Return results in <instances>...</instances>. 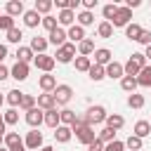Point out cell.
<instances>
[{
    "instance_id": "cell-30",
    "label": "cell",
    "mask_w": 151,
    "mask_h": 151,
    "mask_svg": "<svg viewBox=\"0 0 151 151\" xmlns=\"http://www.w3.org/2000/svg\"><path fill=\"white\" fill-rule=\"evenodd\" d=\"M7 149H14V146H21L24 142H21V137H19V132H5V142H2Z\"/></svg>"
},
{
    "instance_id": "cell-28",
    "label": "cell",
    "mask_w": 151,
    "mask_h": 151,
    "mask_svg": "<svg viewBox=\"0 0 151 151\" xmlns=\"http://www.w3.org/2000/svg\"><path fill=\"white\" fill-rule=\"evenodd\" d=\"M73 64H76V71H80V73H87L92 68V59L90 57H76Z\"/></svg>"
},
{
    "instance_id": "cell-43",
    "label": "cell",
    "mask_w": 151,
    "mask_h": 151,
    "mask_svg": "<svg viewBox=\"0 0 151 151\" xmlns=\"http://www.w3.org/2000/svg\"><path fill=\"white\" fill-rule=\"evenodd\" d=\"M14 28V17H9V14H2L0 17V31H12Z\"/></svg>"
},
{
    "instance_id": "cell-23",
    "label": "cell",
    "mask_w": 151,
    "mask_h": 151,
    "mask_svg": "<svg viewBox=\"0 0 151 151\" xmlns=\"http://www.w3.org/2000/svg\"><path fill=\"white\" fill-rule=\"evenodd\" d=\"M45 125H47V127H52V130H57V127L61 125V118H59V111H57V109L45 111Z\"/></svg>"
},
{
    "instance_id": "cell-14",
    "label": "cell",
    "mask_w": 151,
    "mask_h": 151,
    "mask_svg": "<svg viewBox=\"0 0 151 151\" xmlns=\"http://www.w3.org/2000/svg\"><path fill=\"white\" fill-rule=\"evenodd\" d=\"M38 85H40L42 92H54V87H57V78H54L52 73H42V76L38 78Z\"/></svg>"
},
{
    "instance_id": "cell-3",
    "label": "cell",
    "mask_w": 151,
    "mask_h": 151,
    "mask_svg": "<svg viewBox=\"0 0 151 151\" xmlns=\"http://www.w3.org/2000/svg\"><path fill=\"white\" fill-rule=\"evenodd\" d=\"M106 116H109V113H106V109H104V106H90V109H87V113H85V123L94 127V125L104 123V120H106Z\"/></svg>"
},
{
    "instance_id": "cell-33",
    "label": "cell",
    "mask_w": 151,
    "mask_h": 151,
    "mask_svg": "<svg viewBox=\"0 0 151 151\" xmlns=\"http://www.w3.org/2000/svg\"><path fill=\"white\" fill-rule=\"evenodd\" d=\"M76 19H78V26H90V24H94V14L92 12H87V9H83L80 14H76Z\"/></svg>"
},
{
    "instance_id": "cell-35",
    "label": "cell",
    "mask_w": 151,
    "mask_h": 151,
    "mask_svg": "<svg viewBox=\"0 0 151 151\" xmlns=\"http://www.w3.org/2000/svg\"><path fill=\"white\" fill-rule=\"evenodd\" d=\"M59 118H61V125H68V127H71V125L76 123V118H78V116H76V111L64 109V111H59Z\"/></svg>"
},
{
    "instance_id": "cell-55",
    "label": "cell",
    "mask_w": 151,
    "mask_h": 151,
    "mask_svg": "<svg viewBox=\"0 0 151 151\" xmlns=\"http://www.w3.org/2000/svg\"><path fill=\"white\" fill-rule=\"evenodd\" d=\"M144 57H146V59H151V45L146 47V52H144Z\"/></svg>"
},
{
    "instance_id": "cell-24",
    "label": "cell",
    "mask_w": 151,
    "mask_h": 151,
    "mask_svg": "<svg viewBox=\"0 0 151 151\" xmlns=\"http://www.w3.org/2000/svg\"><path fill=\"white\" fill-rule=\"evenodd\" d=\"M125 125V118L120 116V113H111V116H106V127H111V130H120Z\"/></svg>"
},
{
    "instance_id": "cell-57",
    "label": "cell",
    "mask_w": 151,
    "mask_h": 151,
    "mask_svg": "<svg viewBox=\"0 0 151 151\" xmlns=\"http://www.w3.org/2000/svg\"><path fill=\"white\" fill-rule=\"evenodd\" d=\"M40 151H54V149H52V146H42Z\"/></svg>"
},
{
    "instance_id": "cell-13",
    "label": "cell",
    "mask_w": 151,
    "mask_h": 151,
    "mask_svg": "<svg viewBox=\"0 0 151 151\" xmlns=\"http://www.w3.org/2000/svg\"><path fill=\"white\" fill-rule=\"evenodd\" d=\"M106 78H113V80L120 78V80H123V78H125V66H123L120 61H111V64L106 66Z\"/></svg>"
},
{
    "instance_id": "cell-8",
    "label": "cell",
    "mask_w": 151,
    "mask_h": 151,
    "mask_svg": "<svg viewBox=\"0 0 151 151\" xmlns=\"http://www.w3.org/2000/svg\"><path fill=\"white\" fill-rule=\"evenodd\" d=\"M26 123L33 127V130H38L40 127V123H45V111L42 109H31V111H26Z\"/></svg>"
},
{
    "instance_id": "cell-16",
    "label": "cell",
    "mask_w": 151,
    "mask_h": 151,
    "mask_svg": "<svg viewBox=\"0 0 151 151\" xmlns=\"http://www.w3.org/2000/svg\"><path fill=\"white\" fill-rule=\"evenodd\" d=\"M24 12H26V9H24V2H21V0H9V2L5 5V14H9V17H19V14L24 17Z\"/></svg>"
},
{
    "instance_id": "cell-47",
    "label": "cell",
    "mask_w": 151,
    "mask_h": 151,
    "mask_svg": "<svg viewBox=\"0 0 151 151\" xmlns=\"http://www.w3.org/2000/svg\"><path fill=\"white\" fill-rule=\"evenodd\" d=\"M104 151H125V142H120V139H116V142H111V144H106V149Z\"/></svg>"
},
{
    "instance_id": "cell-26",
    "label": "cell",
    "mask_w": 151,
    "mask_h": 151,
    "mask_svg": "<svg viewBox=\"0 0 151 151\" xmlns=\"http://www.w3.org/2000/svg\"><path fill=\"white\" fill-rule=\"evenodd\" d=\"M78 52H80V57H90V54H94V40L85 38L83 42H78Z\"/></svg>"
},
{
    "instance_id": "cell-5",
    "label": "cell",
    "mask_w": 151,
    "mask_h": 151,
    "mask_svg": "<svg viewBox=\"0 0 151 151\" xmlns=\"http://www.w3.org/2000/svg\"><path fill=\"white\" fill-rule=\"evenodd\" d=\"M33 64H35V68H40L42 73H52V68H54L57 59H54V57H50V54L45 52V54H35Z\"/></svg>"
},
{
    "instance_id": "cell-50",
    "label": "cell",
    "mask_w": 151,
    "mask_h": 151,
    "mask_svg": "<svg viewBox=\"0 0 151 151\" xmlns=\"http://www.w3.org/2000/svg\"><path fill=\"white\" fill-rule=\"evenodd\" d=\"M83 7H85L87 12H92V9L97 7V0H83Z\"/></svg>"
},
{
    "instance_id": "cell-1",
    "label": "cell",
    "mask_w": 151,
    "mask_h": 151,
    "mask_svg": "<svg viewBox=\"0 0 151 151\" xmlns=\"http://www.w3.org/2000/svg\"><path fill=\"white\" fill-rule=\"evenodd\" d=\"M71 130L76 132L78 142H80V144H85V146H90V144L97 139V132H94V127H92V125H87V123H85V116H78V118H76V123L71 125Z\"/></svg>"
},
{
    "instance_id": "cell-51",
    "label": "cell",
    "mask_w": 151,
    "mask_h": 151,
    "mask_svg": "<svg viewBox=\"0 0 151 151\" xmlns=\"http://www.w3.org/2000/svg\"><path fill=\"white\" fill-rule=\"evenodd\" d=\"M7 78H9V68L0 64V83H2V80H7Z\"/></svg>"
},
{
    "instance_id": "cell-25",
    "label": "cell",
    "mask_w": 151,
    "mask_h": 151,
    "mask_svg": "<svg viewBox=\"0 0 151 151\" xmlns=\"http://www.w3.org/2000/svg\"><path fill=\"white\" fill-rule=\"evenodd\" d=\"M137 85L139 87H151V66H144L137 76Z\"/></svg>"
},
{
    "instance_id": "cell-61",
    "label": "cell",
    "mask_w": 151,
    "mask_h": 151,
    "mask_svg": "<svg viewBox=\"0 0 151 151\" xmlns=\"http://www.w3.org/2000/svg\"><path fill=\"white\" fill-rule=\"evenodd\" d=\"M149 123H151V120H149Z\"/></svg>"
},
{
    "instance_id": "cell-9",
    "label": "cell",
    "mask_w": 151,
    "mask_h": 151,
    "mask_svg": "<svg viewBox=\"0 0 151 151\" xmlns=\"http://www.w3.org/2000/svg\"><path fill=\"white\" fill-rule=\"evenodd\" d=\"M130 19H132V9H127V7H118V12H116L111 26H127Z\"/></svg>"
},
{
    "instance_id": "cell-53",
    "label": "cell",
    "mask_w": 151,
    "mask_h": 151,
    "mask_svg": "<svg viewBox=\"0 0 151 151\" xmlns=\"http://www.w3.org/2000/svg\"><path fill=\"white\" fill-rule=\"evenodd\" d=\"M5 57H7V45H0V64H2Z\"/></svg>"
},
{
    "instance_id": "cell-22",
    "label": "cell",
    "mask_w": 151,
    "mask_h": 151,
    "mask_svg": "<svg viewBox=\"0 0 151 151\" xmlns=\"http://www.w3.org/2000/svg\"><path fill=\"white\" fill-rule=\"evenodd\" d=\"M71 134H73V130H71L68 125H59V127L54 130V139H57L59 144H66V142H71Z\"/></svg>"
},
{
    "instance_id": "cell-15",
    "label": "cell",
    "mask_w": 151,
    "mask_h": 151,
    "mask_svg": "<svg viewBox=\"0 0 151 151\" xmlns=\"http://www.w3.org/2000/svg\"><path fill=\"white\" fill-rule=\"evenodd\" d=\"M9 76H12L14 80H26V78H28V64L17 61V64L9 68Z\"/></svg>"
},
{
    "instance_id": "cell-10",
    "label": "cell",
    "mask_w": 151,
    "mask_h": 151,
    "mask_svg": "<svg viewBox=\"0 0 151 151\" xmlns=\"http://www.w3.org/2000/svg\"><path fill=\"white\" fill-rule=\"evenodd\" d=\"M66 38H68V35H66V31H64L61 26H57V28H54V31H52V33L47 35V40H50V45H54L57 50H59L61 45H66Z\"/></svg>"
},
{
    "instance_id": "cell-38",
    "label": "cell",
    "mask_w": 151,
    "mask_h": 151,
    "mask_svg": "<svg viewBox=\"0 0 151 151\" xmlns=\"http://www.w3.org/2000/svg\"><path fill=\"white\" fill-rule=\"evenodd\" d=\"M35 104H38V99H35L33 94H26V92H24V97H21V104H19V109H24V111H31V109H35Z\"/></svg>"
},
{
    "instance_id": "cell-6",
    "label": "cell",
    "mask_w": 151,
    "mask_h": 151,
    "mask_svg": "<svg viewBox=\"0 0 151 151\" xmlns=\"http://www.w3.org/2000/svg\"><path fill=\"white\" fill-rule=\"evenodd\" d=\"M52 94H54V101L57 104H68L71 97H73V87L71 85H57Z\"/></svg>"
},
{
    "instance_id": "cell-11",
    "label": "cell",
    "mask_w": 151,
    "mask_h": 151,
    "mask_svg": "<svg viewBox=\"0 0 151 151\" xmlns=\"http://www.w3.org/2000/svg\"><path fill=\"white\" fill-rule=\"evenodd\" d=\"M113 61V54H111V50H106V47H99V50H94V64L97 66H109Z\"/></svg>"
},
{
    "instance_id": "cell-52",
    "label": "cell",
    "mask_w": 151,
    "mask_h": 151,
    "mask_svg": "<svg viewBox=\"0 0 151 151\" xmlns=\"http://www.w3.org/2000/svg\"><path fill=\"white\" fill-rule=\"evenodd\" d=\"M139 5H142L139 0H127V2H125V7H127V9H134V7H139Z\"/></svg>"
},
{
    "instance_id": "cell-37",
    "label": "cell",
    "mask_w": 151,
    "mask_h": 151,
    "mask_svg": "<svg viewBox=\"0 0 151 151\" xmlns=\"http://www.w3.org/2000/svg\"><path fill=\"white\" fill-rule=\"evenodd\" d=\"M142 31H144V28H142L139 24H127V26H125V35H127L130 40H137V38L142 35Z\"/></svg>"
},
{
    "instance_id": "cell-18",
    "label": "cell",
    "mask_w": 151,
    "mask_h": 151,
    "mask_svg": "<svg viewBox=\"0 0 151 151\" xmlns=\"http://www.w3.org/2000/svg\"><path fill=\"white\" fill-rule=\"evenodd\" d=\"M47 45H50V40L47 38H40V35H35V38H31V50H33V54H45V50H47Z\"/></svg>"
},
{
    "instance_id": "cell-17",
    "label": "cell",
    "mask_w": 151,
    "mask_h": 151,
    "mask_svg": "<svg viewBox=\"0 0 151 151\" xmlns=\"http://www.w3.org/2000/svg\"><path fill=\"white\" fill-rule=\"evenodd\" d=\"M66 35L71 38V42H73V45H76V42H83V40L87 38V35H85V28H83V26H78V24H73V26L66 31Z\"/></svg>"
},
{
    "instance_id": "cell-2",
    "label": "cell",
    "mask_w": 151,
    "mask_h": 151,
    "mask_svg": "<svg viewBox=\"0 0 151 151\" xmlns=\"http://www.w3.org/2000/svg\"><path fill=\"white\" fill-rule=\"evenodd\" d=\"M123 66H125V76L137 78V76H139V71L146 66V57H144V52H132V54H130V59H127V64H123Z\"/></svg>"
},
{
    "instance_id": "cell-49",
    "label": "cell",
    "mask_w": 151,
    "mask_h": 151,
    "mask_svg": "<svg viewBox=\"0 0 151 151\" xmlns=\"http://www.w3.org/2000/svg\"><path fill=\"white\" fill-rule=\"evenodd\" d=\"M104 149H106V144H104V142H99V139H94V142L87 146V151H104Z\"/></svg>"
},
{
    "instance_id": "cell-41",
    "label": "cell",
    "mask_w": 151,
    "mask_h": 151,
    "mask_svg": "<svg viewBox=\"0 0 151 151\" xmlns=\"http://www.w3.org/2000/svg\"><path fill=\"white\" fill-rule=\"evenodd\" d=\"M2 118H5V125H17L19 123V111L17 109H7L2 113Z\"/></svg>"
},
{
    "instance_id": "cell-48",
    "label": "cell",
    "mask_w": 151,
    "mask_h": 151,
    "mask_svg": "<svg viewBox=\"0 0 151 151\" xmlns=\"http://www.w3.org/2000/svg\"><path fill=\"white\" fill-rule=\"evenodd\" d=\"M137 42H142V45H151V31H142V35L137 38Z\"/></svg>"
},
{
    "instance_id": "cell-42",
    "label": "cell",
    "mask_w": 151,
    "mask_h": 151,
    "mask_svg": "<svg viewBox=\"0 0 151 151\" xmlns=\"http://www.w3.org/2000/svg\"><path fill=\"white\" fill-rule=\"evenodd\" d=\"M127 106H130V109H142V106H144V94H137V92L130 94V97H127Z\"/></svg>"
},
{
    "instance_id": "cell-29",
    "label": "cell",
    "mask_w": 151,
    "mask_h": 151,
    "mask_svg": "<svg viewBox=\"0 0 151 151\" xmlns=\"http://www.w3.org/2000/svg\"><path fill=\"white\" fill-rule=\"evenodd\" d=\"M87 73H90V80L99 83V80H104V78H106V66H97V64H92V68H90Z\"/></svg>"
},
{
    "instance_id": "cell-46",
    "label": "cell",
    "mask_w": 151,
    "mask_h": 151,
    "mask_svg": "<svg viewBox=\"0 0 151 151\" xmlns=\"http://www.w3.org/2000/svg\"><path fill=\"white\" fill-rule=\"evenodd\" d=\"M42 26H45V28L52 33V31H54L59 24H57V19H54V17H50V14H47V17H42Z\"/></svg>"
},
{
    "instance_id": "cell-19",
    "label": "cell",
    "mask_w": 151,
    "mask_h": 151,
    "mask_svg": "<svg viewBox=\"0 0 151 151\" xmlns=\"http://www.w3.org/2000/svg\"><path fill=\"white\" fill-rule=\"evenodd\" d=\"M73 21H76V12H73V9H61L59 17H57V24H59V26H68V28H71Z\"/></svg>"
},
{
    "instance_id": "cell-27",
    "label": "cell",
    "mask_w": 151,
    "mask_h": 151,
    "mask_svg": "<svg viewBox=\"0 0 151 151\" xmlns=\"http://www.w3.org/2000/svg\"><path fill=\"white\" fill-rule=\"evenodd\" d=\"M14 57H17V61H21V64H28L31 59H35V54H33V50H31V47H19Z\"/></svg>"
},
{
    "instance_id": "cell-36",
    "label": "cell",
    "mask_w": 151,
    "mask_h": 151,
    "mask_svg": "<svg viewBox=\"0 0 151 151\" xmlns=\"http://www.w3.org/2000/svg\"><path fill=\"white\" fill-rule=\"evenodd\" d=\"M116 12H118V5H116V2H109V5H104V7H101V14H104V19H106L109 24L113 21Z\"/></svg>"
},
{
    "instance_id": "cell-44",
    "label": "cell",
    "mask_w": 151,
    "mask_h": 151,
    "mask_svg": "<svg viewBox=\"0 0 151 151\" xmlns=\"http://www.w3.org/2000/svg\"><path fill=\"white\" fill-rule=\"evenodd\" d=\"M21 38H24L21 28H17V26H14L12 31H7V42H17V45H19V42H21Z\"/></svg>"
},
{
    "instance_id": "cell-12",
    "label": "cell",
    "mask_w": 151,
    "mask_h": 151,
    "mask_svg": "<svg viewBox=\"0 0 151 151\" xmlns=\"http://www.w3.org/2000/svg\"><path fill=\"white\" fill-rule=\"evenodd\" d=\"M38 109H42V111H52V109H57L54 94H52V92H42V94H38Z\"/></svg>"
},
{
    "instance_id": "cell-7",
    "label": "cell",
    "mask_w": 151,
    "mask_h": 151,
    "mask_svg": "<svg viewBox=\"0 0 151 151\" xmlns=\"http://www.w3.org/2000/svg\"><path fill=\"white\" fill-rule=\"evenodd\" d=\"M24 146L31 149V151H40V149H42V132L31 130V132L26 134V139H24Z\"/></svg>"
},
{
    "instance_id": "cell-21",
    "label": "cell",
    "mask_w": 151,
    "mask_h": 151,
    "mask_svg": "<svg viewBox=\"0 0 151 151\" xmlns=\"http://www.w3.org/2000/svg\"><path fill=\"white\" fill-rule=\"evenodd\" d=\"M134 137H139V139H144V137H149L151 134V123L149 120H137L134 123V132H132Z\"/></svg>"
},
{
    "instance_id": "cell-39",
    "label": "cell",
    "mask_w": 151,
    "mask_h": 151,
    "mask_svg": "<svg viewBox=\"0 0 151 151\" xmlns=\"http://www.w3.org/2000/svg\"><path fill=\"white\" fill-rule=\"evenodd\" d=\"M52 5H54L52 0H35V7H33V9H35L38 14H45V17H47V12L52 9Z\"/></svg>"
},
{
    "instance_id": "cell-4",
    "label": "cell",
    "mask_w": 151,
    "mask_h": 151,
    "mask_svg": "<svg viewBox=\"0 0 151 151\" xmlns=\"http://www.w3.org/2000/svg\"><path fill=\"white\" fill-rule=\"evenodd\" d=\"M73 57H76V45H73V42L61 45V47L57 50V54H54V59H57L59 64H68V61H73Z\"/></svg>"
},
{
    "instance_id": "cell-56",
    "label": "cell",
    "mask_w": 151,
    "mask_h": 151,
    "mask_svg": "<svg viewBox=\"0 0 151 151\" xmlns=\"http://www.w3.org/2000/svg\"><path fill=\"white\" fill-rule=\"evenodd\" d=\"M9 151H26V146L21 144V146H14V149H9Z\"/></svg>"
},
{
    "instance_id": "cell-32",
    "label": "cell",
    "mask_w": 151,
    "mask_h": 151,
    "mask_svg": "<svg viewBox=\"0 0 151 151\" xmlns=\"http://www.w3.org/2000/svg\"><path fill=\"white\" fill-rule=\"evenodd\" d=\"M97 139H99V142H104V144H111V142H116V130L104 127V130H99V132H97Z\"/></svg>"
},
{
    "instance_id": "cell-54",
    "label": "cell",
    "mask_w": 151,
    "mask_h": 151,
    "mask_svg": "<svg viewBox=\"0 0 151 151\" xmlns=\"http://www.w3.org/2000/svg\"><path fill=\"white\" fill-rule=\"evenodd\" d=\"M0 132L5 134V118H2V113H0Z\"/></svg>"
},
{
    "instance_id": "cell-60",
    "label": "cell",
    "mask_w": 151,
    "mask_h": 151,
    "mask_svg": "<svg viewBox=\"0 0 151 151\" xmlns=\"http://www.w3.org/2000/svg\"><path fill=\"white\" fill-rule=\"evenodd\" d=\"M0 151H9V149H7V146H0Z\"/></svg>"
},
{
    "instance_id": "cell-20",
    "label": "cell",
    "mask_w": 151,
    "mask_h": 151,
    "mask_svg": "<svg viewBox=\"0 0 151 151\" xmlns=\"http://www.w3.org/2000/svg\"><path fill=\"white\" fill-rule=\"evenodd\" d=\"M24 24H26L28 28H35L38 24H42V17H40L35 9H26V12H24Z\"/></svg>"
},
{
    "instance_id": "cell-31",
    "label": "cell",
    "mask_w": 151,
    "mask_h": 151,
    "mask_svg": "<svg viewBox=\"0 0 151 151\" xmlns=\"http://www.w3.org/2000/svg\"><path fill=\"white\" fill-rule=\"evenodd\" d=\"M21 97H24V92H19V90H9L7 97H5V101H7L12 109H17V106L21 104Z\"/></svg>"
},
{
    "instance_id": "cell-59",
    "label": "cell",
    "mask_w": 151,
    "mask_h": 151,
    "mask_svg": "<svg viewBox=\"0 0 151 151\" xmlns=\"http://www.w3.org/2000/svg\"><path fill=\"white\" fill-rule=\"evenodd\" d=\"M2 104H5V97H2V94H0V106H2Z\"/></svg>"
},
{
    "instance_id": "cell-34",
    "label": "cell",
    "mask_w": 151,
    "mask_h": 151,
    "mask_svg": "<svg viewBox=\"0 0 151 151\" xmlns=\"http://www.w3.org/2000/svg\"><path fill=\"white\" fill-rule=\"evenodd\" d=\"M120 87H123L125 92H130V94H134V90H137L139 85H137V78H132V76H125V78L120 80Z\"/></svg>"
},
{
    "instance_id": "cell-58",
    "label": "cell",
    "mask_w": 151,
    "mask_h": 151,
    "mask_svg": "<svg viewBox=\"0 0 151 151\" xmlns=\"http://www.w3.org/2000/svg\"><path fill=\"white\" fill-rule=\"evenodd\" d=\"M2 142H5V134H2V132H0V146H2Z\"/></svg>"
},
{
    "instance_id": "cell-40",
    "label": "cell",
    "mask_w": 151,
    "mask_h": 151,
    "mask_svg": "<svg viewBox=\"0 0 151 151\" xmlns=\"http://www.w3.org/2000/svg\"><path fill=\"white\" fill-rule=\"evenodd\" d=\"M97 35H99V38H111V35H113V26H111L109 21H101V24L97 26Z\"/></svg>"
},
{
    "instance_id": "cell-45",
    "label": "cell",
    "mask_w": 151,
    "mask_h": 151,
    "mask_svg": "<svg viewBox=\"0 0 151 151\" xmlns=\"http://www.w3.org/2000/svg\"><path fill=\"white\" fill-rule=\"evenodd\" d=\"M125 149H130V151H139V149H142V139L134 137V134H130L127 142H125Z\"/></svg>"
}]
</instances>
